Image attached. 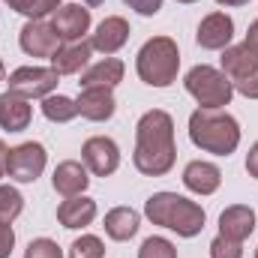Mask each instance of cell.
Wrapping results in <instances>:
<instances>
[{
	"label": "cell",
	"mask_w": 258,
	"mask_h": 258,
	"mask_svg": "<svg viewBox=\"0 0 258 258\" xmlns=\"http://www.w3.org/2000/svg\"><path fill=\"white\" fill-rule=\"evenodd\" d=\"M174 159H177V144H174L171 114L162 108L141 114L135 126V153H132L135 168L147 177H162L174 168Z\"/></svg>",
	"instance_id": "obj_1"
},
{
	"label": "cell",
	"mask_w": 258,
	"mask_h": 258,
	"mask_svg": "<svg viewBox=\"0 0 258 258\" xmlns=\"http://www.w3.org/2000/svg\"><path fill=\"white\" fill-rule=\"evenodd\" d=\"M144 216L153 225H162L168 231H177V237H195L204 231L207 213L201 204L177 192H156L144 201Z\"/></svg>",
	"instance_id": "obj_2"
},
{
	"label": "cell",
	"mask_w": 258,
	"mask_h": 258,
	"mask_svg": "<svg viewBox=\"0 0 258 258\" xmlns=\"http://www.w3.org/2000/svg\"><path fill=\"white\" fill-rule=\"evenodd\" d=\"M189 138L204 153L231 156L240 144V126L222 108H198L189 114Z\"/></svg>",
	"instance_id": "obj_3"
},
{
	"label": "cell",
	"mask_w": 258,
	"mask_h": 258,
	"mask_svg": "<svg viewBox=\"0 0 258 258\" xmlns=\"http://www.w3.org/2000/svg\"><path fill=\"white\" fill-rule=\"evenodd\" d=\"M138 78L150 87H168L177 81V69H180V51L177 42L171 36H153L141 45L138 57H135Z\"/></svg>",
	"instance_id": "obj_4"
},
{
	"label": "cell",
	"mask_w": 258,
	"mask_h": 258,
	"mask_svg": "<svg viewBox=\"0 0 258 258\" xmlns=\"http://www.w3.org/2000/svg\"><path fill=\"white\" fill-rule=\"evenodd\" d=\"M183 84H186V93L192 96L201 108H222V105H228L231 96H234L231 78H228L222 69H213V66H204V63L192 66V69L186 72Z\"/></svg>",
	"instance_id": "obj_5"
},
{
	"label": "cell",
	"mask_w": 258,
	"mask_h": 258,
	"mask_svg": "<svg viewBox=\"0 0 258 258\" xmlns=\"http://www.w3.org/2000/svg\"><path fill=\"white\" fill-rule=\"evenodd\" d=\"M45 162H48L45 147L39 141H24V144H18V147L9 150V156H6V174L15 183H33L45 171Z\"/></svg>",
	"instance_id": "obj_6"
},
{
	"label": "cell",
	"mask_w": 258,
	"mask_h": 258,
	"mask_svg": "<svg viewBox=\"0 0 258 258\" xmlns=\"http://www.w3.org/2000/svg\"><path fill=\"white\" fill-rule=\"evenodd\" d=\"M60 75L54 69H45V66H18L12 75H9V90L24 96V99H45L54 93Z\"/></svg>",
	"instance_id": "obj_7"
},
{
	"label": "cell",
	"mask_w": 258,
	"mask_h": 258,
	"mask_svg": "<svg viewBox=\"0 0 258 258\" xmlns=\"http://www.w3.org/2000/svg\"><path fill=\"white\" fill-rule=\"evenodd\" d=\"M81 159H84V165H87L90 174L108 177V174H114L117 165H120V147H117L114 138H108V135H93V138L84 141Z\"/></svg>",
	"instance_id": "obj_8"
},
{
	"label": "cell",
	"mask_w": 258,
	"mask_h": 258,
	"mask_svg": "<svg viewBox=\"0 0 258 258\" xmlns=\"http://www.w3.org/2000/svg\"><path fill=\"white\" fill-rule=\"evenodd\" d=\"M18 45H21V51L30 54V57H48V60H51V54L60 48V39H57L54 27L39 18V21H27V24L21 27Z\"/></svg>",
	"instance_id": "obj_9"
},
{
	"label": "cell",
	"mask_w": 258,
	"mask_h": 258,
	"mask_svg": "<svg viewBox=\"0 0 258 258\" xmlns=\"http://www.w3.org/2000/svg\"><path fill=\"white\" fill-rule=\"evenodd\" d=\"M195 39L207 51H225L231 45V39H234V21L225 12H210V15L201 18Z\"/></svg>",
	"instance_id": "obj_10"
},
{
	"label": "cell",
	"mask_w": 258,
	"mask_h": 258,
	"mask_svg": "<svg viewBox=\"0 0 258 258\" xmlns=\"http://www.w3.org/2000/svg\"><path fill=\"white\" fill-rule=\"evenodd\" d=\"M51 27H54V33H57L60 42H78L90 30V9H84L78 3H66V6H60L54 12Z\"/></svg>",
	"instance_id": "obj_11"
},
{
	"label": "cell",
	"mask_w": 258,
	"mask_h": 258,
	"mask_svg": "<svg viewBox=\"0 0 258 258\" xmlns=\"http://www.w3.org/2000/svg\"><path fill=\"white\" fill-rule=\"evenodd\" d=\"M75 105H78V114L84 120H93V123H102V120L114 117V108H117L114 93L108 87H87V90H81Z\"/></svg>",
	"instance_id": "obj_12"
},
{
	"label": "cell",
	"mask_w": 258,
	"mask_h": 258,
	"mask_svg": "<svg viewBox=\"0 0 258 258\" xmlns=\"http://www.w3.org/2000/svg\"><path fill=\"white\" fill-rule=\"evenodd\" d=\"M126 39H129L126 18L108 15L105 21H99L96 33L90 36V48H93V51H102V54H114V51H120V48L126 45Z\"/></svg>",
	"instance_id": "obj_13"
},
{
	"label": "cell",
	"mask_w": 258,
	"mask_h": 258,
	"mask_svg": "<svg viewBox=\"0 0 258 258\" xmlns=\"http://www.w3.org/2000/svg\"><path fill=\"white\" fill-rule=\"evenodd\" d=\"M252 231H255V210H252V207H246V204H231V207L222 210V216H219V234H222V237L243 243Z\"/></svg>",
	"instance_id": "obj_14"
},
{
	"label": "cell",
	"mask_w": 258,
	"mask_h": 258,
	"mask_svg": "<svg viewBox=\"0 0 258 258\" xmlns=\"http://www.w3.org/2000/svg\"><path fill=\"white\" fill-rule=\"evenodd\" d=\"M222 72L231 78V84L240 81V78L255 75L258 72V51L255 48H249L246 42H240V45H228V48L222 51Z\"/></svg>",
	"instance_id": "obj_15"
},
{
	"label": "cell",
	"mask_w": 258,
	"mask_h": 258,
	"mask_svg": "<svg viewBox=\"0 0 258 258\" xmlns=\"http://www.w3.org/2000/svg\"><path fill=\"white\" fill-rule=\"evenodd\" d=\"M222 183V171L213 165V162H204V159H195L183 168V186L195 195H213Z\"/></svg>",
	"instance_id": "obj_16"
},
{
	"label": "cell",
	"mask_w": 258,
	"mask_h": 258,
	"mask_svg": "<svg viewBox=\"0 0 258 258\" xmlns=\"http://www.w3.org/2000/svg\"><path fill=\"white\" fill-rule=\"evenodd\" d=\"M90 177H87V165L75 162V159H66L54 168V177H51V186L54 192L63 195V198H72V195H81L87 189Z\"/></svg>",
	"instance_id": "obj_17"
},
{
	"label": "cell",
	"mask_w": 258,
	"mask_h": 258,
	"mask_svg": "<svg viewBox=\"0 0 258 258\" xmlns=\"http://www.w3.org/2000/svg\"><path fill=\"white\" fill-rule=\"evenodd\" d=\"M30 117H33V108L27 105L24 96L6 90L0 93V126L6 132H21V129L30 126Z\"/></svg>",
	"instance_id": "obj_18"
},
{
	"label": "cell",
	"mask_w": 258,
	"mask_h": 258,
	"mask_svg": "<svg viewBox=\"0 0 258 258\" xmlns=\"http://www.w3.org/2000/svg\"><path fill=\"white\" fill-rule=\"evenodd\" d=\"M90 42H84V39H78V42H63L54 54H51V69L57 72V75H75V72H81L87 60H90Z\"/></svg>",
	"instance_id": "obj_19"
},
{
	"label": "cell",
	"mask_w": 258,
	"mask_h": 258,
	"mask_svg": "<svg viewBox=\"0 0 258 258\" xmlns=\"http://www.w3.org/2000/svg\"><path fill=\"white\" fill-rule=\"evenodd\" d=\"M96 219V201L93 198H84V195H72L60 201L57 207V222L63 228H84Z\"/></svg>",
	"instance_id": "obj_20"
},
{
	"label": "cell",
	"mask_w": 258,
	"mask_h": 258,
	"mask_svg": "<svg viewBox=\"0 0 258 258\" xmlns=\"http://www.w3.org/2000/svg\"><path fill=\"white\" fill-rule=\"evenodd\" d=\"M120 81H123V63L117 57H105L99 63L87 66L81 72L78 84H81V90H87V87H108V90H114Z\"/></svg>",
	"instance_id": "obj_21"
},
{
	"label": "cell",
	"mask_w": 258,
	"mask_h": 258,
	"mask_svg": "<svg viewBox=\"0 0 258 258\" xmlns=\"http://www.w3.org/2000/svg\"><path fill=\"white\" fill-rule=\"evenodd\" d=\"M138 225H141V219H138V213L132 207H114V210L105 213V234L111 240H120L123 243L129 237H135L138 234Z\"/></svg>",
	"instance_id": "obj_22"
},
{
	"label": "cell",
	"mask_w": 258,
	"mask_h": 258,
	"mask_svg": "<svg viewBox=\"0 0 258 258\" xmlns=\"http://www.w3.org/2000/svg\"><path fill=\"white\" fill-rule=\"evenodd\" d=\"M42 114L51 120V123H69L72 117H78V105H75V99H69V96H45L42 99Z\"/></svg>",
	"instance_id": "obj_23"
},
{
	"label": "cell",
	"mask_w": 258,
	"mask_h": 258,
	"mask_svg": "<svg viewBox=\"0 0 258 258\" xmlns=\"http://www.w3.org/2000/svg\"><path fill=\"white\" fill-rule=\"evenodd\" d=\"M6 3H9V9L27 15L30 21H39V18H45V15L60 9V0H6Z\"/></svg>",
	"instance_id": "obj_24"
},
{
	"label": "cell",
	"mask_w": 258,
	"mask_h": 258,
	"mask_svg": "<svg viewBox=\"0 0 258 258\" xmlns=\"http://www.w3.org/2000/svg\"><path fill=\"white\" fill-rule=\"evenodd\" d=\"M24 210V198L15 186H0V225H12L18 213Z\"/></svg>",
	"instance_id": "obj_25"
},
{
	"label": "cell",
	"mask_w": 258,
	"mask_h": 258,
	"mask_svg": "<svg viewBox=\"0 0 258 258\" xmlns=\"http://www.w3.org/2000/svg\"><path fill=\"white\" fill-rule=\"evenodd\" d=\"M102 255H105V243L93 234H81L69 246V258H102Z\"/></svg>",
	"instance_id": "obj_26"
},
{
	"label": "cell",
	"mask_w": 258,
	"mask_h": 258,
	"mask_svg": "<svg viewBox=\"0 0 258 258\" xmlns=\"http://www.w3.org/2000/svg\"><path fill=\"white\" fill-rule=\"evenodd\" d=\"M138 258H177V249L168 237H147L138 249Z\"/></svg>",
	"instance_id": "obj_27"
},
{
	"label": "cell",
	"mask_w": 258,
	"mask_h": 258,
	"mask_svg": "<svg viewBox=\"0 0 258 258\" xmlns=\"http://www.w3.org/2000/svg\"><path fill=\"white\" fill-rule=\"evenodd\" d=\"M24 258H63V252H60V246L51 237H36L24 249Z\"/></svg>",
	"instance_id": "obj_28"
},
{
	"label": "cell",
	"mask_w": 258,
	"mask_h": 258,
	"mask_svg": "<svg viewBox=\"0 0 258 258\" xmlns=\"http://www.w3.org/2000/svg\"><path fill=\"white\" fill-rule=\"evenodd\" d=\"M210 258H243V246L237 240H228V237H213L210 243Z\"/></svg>",
	"instance_id": "obj_29"
},
{
	"label": "cell",
	"mask_w": 258,
	"mask_h": 258,
	"mask_svg": "<svg viewBox=\"0 0 258 258\" xmlns=\"http://www.w3.org/2000/svg\"><path fill=\"white\" fill-rule=\"evenodd\" d=\"M129 9H135L138 15H156L162 9V0H123Z\"/></svg>",
	"instance_id": "obj_30"
},
{
	"label": "cell",
	"mask_w": 258,
	"mask_h": 258,
	"mask_svg": "<svg viewBox=\"0 0 258 258\" xmlns=\"http://www.w3.org/2000/svg\"><path fill=\"white\" fill-rule=\"evenodd\" d=\"M234 90H237L240 96H246V99H258V72L255 75H249V78L234 81Z\"/></svg>",
	"instance_id": "obj_31"
},
{
	"label": "cell",
	"mask_w": 258,
	"mask_h": 258,
	"mask_svg": "<svg viewBox=\"0 0 258 258\" xmlns=\"http://www.w3.org/2000/svg\"><path fill=\"white\" fill-rule=\"evenodd\" d=\"M12 246H15V231H12V225H0V258L12 255Z\"/></svg>",
	"instance_id": "obj_32"
},
{
	"label": "cell",
	"mask_w": 258,
	"mask_h": 258,
	"mask_svg": "<svg viewBox=\"0 0 258 258\" xmlns=\"http://www.w3.org/2000/svg\"><path fill=\"white\" fill-rule=\"evenodd\" d=\"M246 171H249V177L258 180V141L249 147V153H246Z\"/></svg>",
	"instance_id": "obj_33"
},
{
	"label": "cell",
	"mask_w": 258,
	"mask_h": 258,
	"mask_svg": "<svg viewBox=\"0 0 258 258\" xmlns=\"http://www.w3.org/2000/svg\"><path fill=\"white\" fill-rule=\"evenodd\" d=\"M246 45L258 51V18L252 21V24H249V30H246Z\"/></svg>",
	"instance_id": "obj_34"
},
{
	"label": "cell",
	"mask_w": 258,
	"mask_h": 258,
	"mask_svg": "<svg viewBox=\"0 0 258 258\" xmlns=\"http://www.w3.org/2000/svg\"><path fill=\"white\" fill-rule=\"evenodd\" d=\"M6 156H9V150H6V144L0 141V177L6 174Z\"/></svg>",
	"instance_id": "obj_35"
},
{
	"label": "cell",
	"mask_w": 258,
	"mask_h": 258,
	"mask_svg": "<svg viewBox=\"0 0 258 258\" xmlns=\"http://www.w3.org/2000/svg\"><path fill=\"white\" fill-rule=\"evenodd\" d=\"M219 6H246L249 0H216Z\"/></svg>",
	"instance_id": "obj_36"
},
{
	"label": "cell",
	"mask_w": 258,
	"mask_h": 258,
	"mask_svg": "<svg viewBox=\"0 0 258 258\" xmlns=\"http://www.w3.org/2000/svg\"><path fill=\"white\" fill-rule=\"evenodd\" d=\"M81 3H87V6H99V3H105V0H81Z\"/></svg>",
	"instance_id": "obj_37"
},
{
	"label": "cell",
	"mask_w": 258,
	"mask_h": 258,
	"mask_svg": "<svg viewBox=\"0 0 258 258\" xmlns=\"http://www.w3.org/2000/svg\"><path fill=\"white\" fill-rule=\"evenodd\" d=\"M0 81H3V60H0Z\"/></svg>",
	"instance_id": "obj_38"
},
{
	"label": "cell",
	"mask_w": 258,
	"mask_h": 258,
	"mask_svg": "<svg viewBox=\"0 0 258 258\" xmlns=\"http://www.w3.org/2000/svg\"><path fill=\"white\" fill-rule=\"evenodd\" d=\"M177 3H195V0H177Z\"/></svg>",
	"instance_id": "obj_39"
},
{
	"label": "cell",
	"mask_w": 258,
	"mask_h": 258,
	"mask_svg": "<svg viewBox=\"0 0 258 258\" xmlns=\"http://www.w3.org/2000/svg\"><path fill=\"white\" fill-rule=\"evenodd\" d=\"M255 258H258V249H255Z\"/></svg>",
	"instance_id": "obj_40"
}]
</instances>
